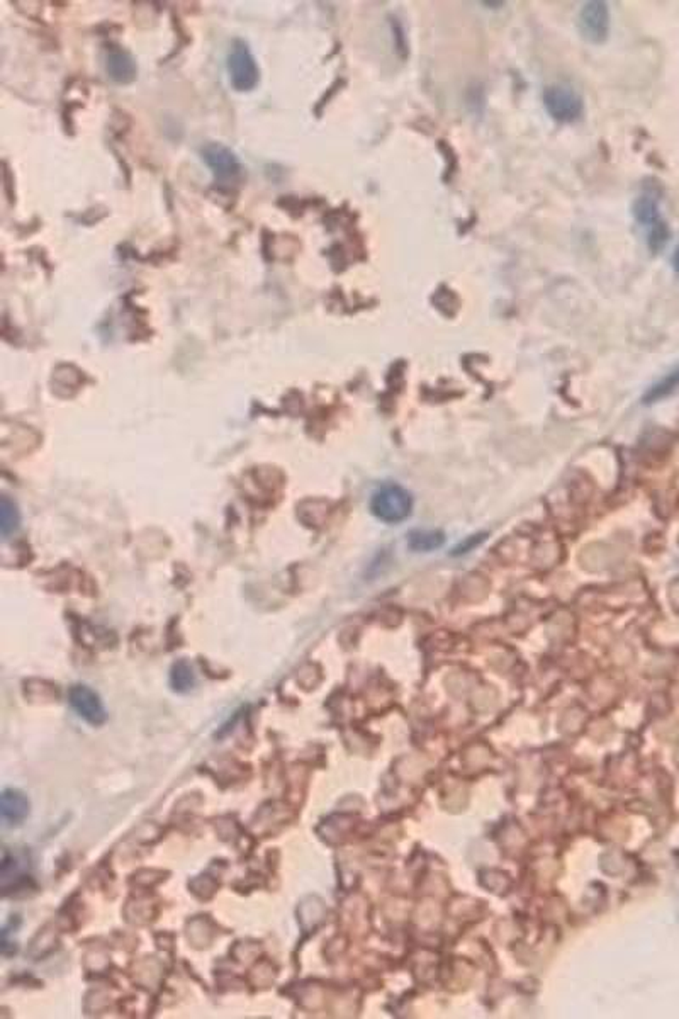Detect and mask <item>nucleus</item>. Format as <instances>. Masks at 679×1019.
Listing matches in <instances>:
<instances>
[{
  "label": "nucleus",
  "mask_w": 679,
  "mask_h": 1019,
  "mask_svg": "<svg viewBox=\"0 0 679 1019\" xmlns=\"http://www.w3.org/2000/svg\"><path fill=\"white\" fill-rule=\"evenodd\" d=\"M413 498L403 486L387 483L378 488L370 498V512L386 523H399L412 515Z\"/></svg>",
  "instance_id": "nucleus-1"
},
{
  "label": "nucleus",
  "mask_w": 679,
  "mask_h": 1019,
  "mask_svg": "<svg viewBox=\"0 0 679 1019\" xmlns=\"http://www.w3.org/2000/svg\"><path fill=\"white\" fill-rule=\"evenodd\" d=\"M632 215L641 226L646 228L649 249L652 251H663L671 234L661 217L658 201L652 196H641L632 206Z\"/></svg>",
  "instance_id": "nucleus-2"
},
{
  "label": "nucleus",
  "mask_w": 679,
  "mask_h": 1019,
  "mask_svg": "<svg viewBox=\"0 0 679 1019\" xmlns=\"http://www.w3.org/2000/svg\"><path fill=\"white\" fill-rule=\"evenodd\" d=\"M544 107L547 115L557 123H573L580 119L584 102L580 94L569 85H548L544 90Z\"/></svg>",
  "instance_id": "nucleus-3"
},
{
  "label": "nucleus",
  "mask_w": 679,
  "mask_h": 1019,
  "mask_svg": "<svg viewBox=\"0 0 679 1019\" xmlns=\"http://www.w3.org/2000/svg\"><path fill=\"white\" fill-rule=\"evenodd\" d=\"M228 72H230V82L238 92H249L259 84L260 70L255 62V56L250 51L249 45L242 39H236L233 43L232 51L228 55Z\"/></svg>",
  "instance_id": "nucleus-4"
},
{
  "label": "nucleus",
  "mask_w": 679,
  "mask_h": 1019,
  "mask_svg": "<svg viewBox=\"0 0 679 1019\" xmlns=\"http://www.w3.org/2000/svg\"><path fill=\"white\" fill-rule=\"evenodd\" d=\"M202 160L211 168L216 184L219 187H233L242 177V164L238 157L228 147L221 143H209L202 150Z\"/></svg>",
  "instance_id": "nucleus-5"
},
{
  "label": "nucleus",
  "mask_w": 679,
  "mask_h": 1019,
  "mask_svg": "<svg viewBox=\"0 0 679 1019\" xmlns=\"http://www.w3.org/2000/svg\"><path fill=\"white\" fill-rule=\"evenodd\" d=\"M580 33L588 43L601 45L610 34V9L607 2H586L578 16Z\"/></svg>",
  "instance_id": "nucleus-6"
},
{
  "label": "nucleus",
  "mask_w": 679,
  "mask_h": 1019,
  "mask_svg": "<svg viewBox=\"0 0 679 1019\" xmlns=\"http://www.w3.org/2000/svg\"><path fill=\"white\" fill-rule=\"evenodd\" d=\"M68 699L73 710L90 726H102L106 722L107 712L99 695L92 688L87 685L72 686Z\"/></svg>",
  "instance_id": "nucleus-7"
},
{
  "label": "nucleus",
  "mask_w": 679,
  "mask_h": 1019,
  "mask_svg": "<svg viewBox=\"0 0 679 1019\" xmlns=\"http://www.w3.org/2000/svg\"><path fill=\"white\" fill-rule=\"evenodd\" d=\"M106 72L116 84L128 85L136 81L138 67L133 56L119 47L106 51Z\"/></svg>",
  "instance_id": "nucleus-8"
},
{
  "label": "nucleus",
  "mask_w": 679,
  "mask_h": 1019,
  "mask_svg": "<svg viewBox=\"0 0 679 1019\" xmlns=\"http://www.w3.org/2000/svg\"><path fill=\"white\" fill-rule=\"evenodd\" d=\"M0 812H2V818L7 824H11V826L21 824L24 819L30 816V801L19 790H14V788L4 790V794L0 797Z\"/></svg>",
  "instance_id": "nucleus-9"
},
{
  "label": "nucleus",
  "mask_w": 679,
  "mask_h": 1019,
  "mask_svg": "<svg viewBox=\"0 0 679 1019\" xmlns=\"http://www.w3.org/2000/svg\"><path fill=\"white\" fill-rule=\"evenodd\" d=\"M446 535L438 531H413L408 535V546L416 552H431L442 548Z\"/></svg>",
  "instance_id": "nucleus-10"
},
{
  "label": "nucleus",
  "mask_w": 679,
  "mask_h": 1019,
  "mask_svg": "<svg viewBox=\"0 0 679 1019\" xmlns=\"http://www.w3.org/2000/svg\"><path fill=\"white\" fill-rule=\"evenodd\" d=\"M170 685L179 693H187L196 686V673L189 661L181 659L172 667Z\"/></svg>",
  "instance_id": "nucleus-11"
},
{
  "label": "nucleus",
  "mask_w": 679,
  "mask_h": 1019,
  "mask_svg": "<svg viewBox=\"0 0 679 1019\" xmlns=\"http://www.w3.org/2000/svg\"><path fill=\"white\" fill-rule=\"evenodd\" d=\"M19 510H17L16 503L13 502L7 495H4L0 498V534L4 539H7L9 535L14 534L19 529Z\"/></svg>",
  "instance_id": "nucleus-12"
},
{
  "label": "nucleus",
  "mask_w": 679,
  "mask_h": 1019,
  "mask_svg": "<svg viewBox=\"0 0 679 1019\" xmlns=\"http://www.w3.org/2000/svg\"><path fill=\"white\" fill-rule=\"evenodd\" d=\"M673 267H675V270L679 274V247L676 249V251H675V255H673Z\"/></svg>",
  "instance_id": "nucleus-13"
}]
</instances>
